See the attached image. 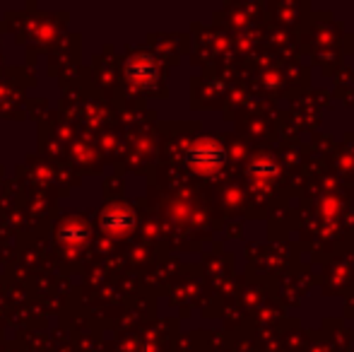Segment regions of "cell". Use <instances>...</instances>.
Returning a JSON list of instances; mask_svg holds the SVG:
<instances>
[{
	"mask_svg": "<svg viewBox=\"0 0 354 352\" xmlns=\"http://www.w3.org/2000/svg\"><path fill=\"white\" fill-rule=\"evenodd\" d=\"M224 160H227L224 147L217 140H212V138L196 142L191 147V152H188V165L196 172H201V174H214L224 165Z\"/></svg>",
	"mask_w": 354,
	"mask_h": 352,
	"instance_id": "obj_1",
	"label": "cell"
},
{
	"mask_svg": "<svg viewBox=\"0 0 354 352\" xmlns=\"http://www.w3.org/2000/svg\"><path fill=\"white\" fill-rule=\"evenodd\" d=\"M251 174H253L256 181L266 183V181H270V178H275L277 167H275V162H272V160H256V162H253V167H251Z\"/></svg>",
	"mask_w": 354,
	"mask_h": 352,
	"instance_id": "obj_2",
	"label": "cell"
},
{
	"mask_svg": "<svg viewBox=\"0 0 354 352\" xmlns=\"http://www.w3.org/2000/svg\"><path fill=\"white\" fill-rule=\"evenodd\" d=\"M133 225V215L131 212H111V215L106 217V227L113 232H126L128 227Z\"/></svg>",
	"mask_w": 354,
	"mask_h": 352,
	"instance_id": "obj_3",
	"label": "cell"
},
{
	"mask_svg": "<svg viewBox=\"0 0 354 352\" xmlns=\"http://www.w3.org/2000/svg\"><path fill=\"white\" fill-rule=\"evenodd\" d=\"M131 75H133V80H149V77L154 75L152 61H145V58H138L136 63H131Z\"/></svg>",
	"mask_w": 354,
	"mask_h": 352,
	"instance_id": "obj_4",
	"label": "cell"
}]
</instances>
